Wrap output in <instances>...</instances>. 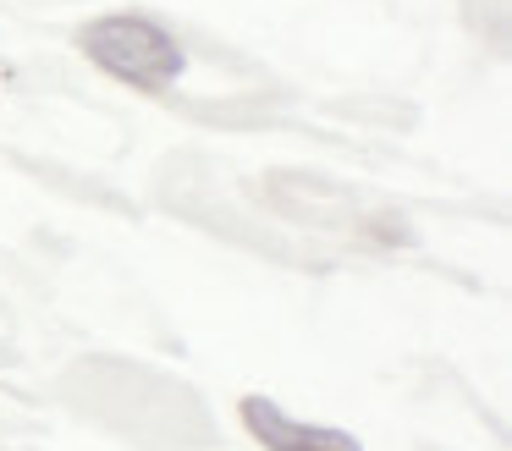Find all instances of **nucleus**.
Wrapping results in <instances>:
<instances>
[{"mask_svg": "<svg viewBox=\"0 0 512 451\" xmlns=\"http://www.w3.org/2000/svg\"><path fill=\"white\" fill-rule=\"evenodd\" d=\"M237 413H243V429L265 451H364L358 435L331 429V424H303V418H292L287 407L270 402V396H243Z\"/></svg>", "mask_w": 512, "mask_h": 451, "instance_id": "nucleus-2", "label": "nucleus"}, {"mask_svg": "<svg viewBox=\"0 0 512 451\" xmlns=\"http://www.w3.org/2000/svg\"><path fill=\"white\" fill-rule=\"evenodd\" d=\"M83 50H89V61L100 66V72L122 77V83H133V88H149V94L171 88L182 77V66H188L182 44L171 39L160 22L127 17V11L89 22V28H83Z\"/></svg>", "mask_w": 512, "mask_h": 451, "instance_id": "nucleus-1", "label": "nucleus"}]
</instances>
